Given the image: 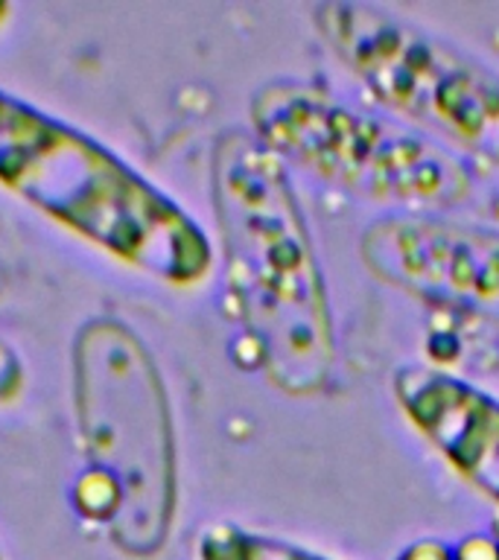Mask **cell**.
<instances>
[{"mask_svg": "<svg viewBox=\"0 0 499 560\" xmlns=\"http://www.w3.org/2000/svg\"><path fill=\"white\" fill-rule=\"evenodd\" d=\"M213 208L228 287L271 383L322 394L336 371V330L322 266L283 161L245 131L213 152Z\"/></svg>", "mask_w": 499, "mask_h": 560, "instance_id": "6da1fadb", "label": "cell"}, {"mask_svg": "<svg viewBox=\"0 0 499 560\" xmlns=\"http://www.w3.org/2000/svg\"><path fill=\"white\" fill-rule=\"evenodd\" d=\"M0 184L59 225L158 280L190 287L213 248L170 196L68 122L0 91Z\"/></svg>", "mask_w": 499, "mask_h": 560, "instance_id": "7a4b0ae2", "label": "cell"}, {"mask_svg": "<svg viewBox=\"0 0 499 560\" xmlns=\"http://www.w3.org/2000/svg\"><path fill=\"white\" fill-rule=\"evenodd\" d=\"M73 400L91 499L79 511L129 555L164 546L175 516V435L164 380L147 345L120 322H88L73 345Z\"/></svg>", "mask_w": 499, "mask_h": 560, "instance_id": "3957f363", "label": "cell"}, {"mask_svg": "<svg viewBox=\"0 0 499 560\" xmlns=\"http://www.w3.org/2000/svg\"><path fill=\"white\" fill-rule=\"evenodd\" d=\"M257 140L283 161L348 190L406 205H459L471 196V170L444 147L401 122L353 112L304 82H271L252 100Z\"/></svg>", "mask_w": 499, "mask_h": 560, "instance_id": "277c9868", "label": "cell"}, {"mask_svg": "<svg viewBox=\"0 0 499 560\" xmlns=\"http://www.w3.org/2000/svg\"><path fill=\"white\" fill-rule=\"evenodd\" d=\"M315 26L383 103L499 164V73L368 3H322Z\"/></svg>", "mask_w": 499, "mask_h": 560, "instance_id": "5b68a950", "label": "cell"}, {"mask_svg": "<svg viewBox=\"0 0 499 560\" xmlns=\"http://www.w3.org/2000/svg\"><path fill=\"white\" fill-rule=\"evenodd\" d=\"M376 278L423 304L499 322V231L436 217H388L359 243Z\"/></svg>", "mask_w": 499, "mask_h": 560, "instance_id": "8992f818", "label": "cell"}, {"mask_svg": "<svg viewBox=\"0 0 499 560\" xmlns=\"http://www.w3.org/2000/svg\"><path fill=\"white\" fill-rule=\"evenodd\" d=\"M394 397L464 479L499 502V400L438 368H403Z\"/></svg>", "mask_w": 499, "mask_h": 560, "instance_id": "52a82bcc", "label": "cell"}, {"mask_svg": "<svg viewBox=\"0 0 499 560\" xmlns=\"http://www.w3.org/2000/svg\"><path fill=\"white\" fill-rule=\"evenodd\" d=\"M201 560H324L292 542L269 537V534L245 532L240 525H213L201 534Z\"/></svg>", "mask_w": 499, "mask_h": 560, "instance_id": "ba28073f", "label": "cell"}, {"mask_svg": "<svg viewBox=\"0 0 499 560\" xmlns=\"http://www.w3.org/2000/svg\"><path fill=\"white\" fill-rule=\"evenodd\" d=\"M24 392V362L0 341V402H12Z\"/></svg>", "mask_w": 499, "mask_h": 560, "instance_id": "9c48e42d", "label": "cell"}, {"mask_svg": "<svg viewBox=\"0 0 499 560\" xmlns=\"http://www.w3.org/2000/svg\"><path fill=\"white\" fill-rule=\"evenodd\" d=\"M397 560H459L455 551L441 540H418L403 551Z\"/></svg>", "mask_w": 499, "mask_h": 560, "instance_id": "30bf717a", "label": "cell"}, {"mask_svg": "<svg viewBox=\"0 0 499 560\" xmlns=\"http://www.w3.org/2000/svg\"><path fill=\"white\" fill-rule=\"evenodd\" d=\"M7 15V7H3V3H0V18Z\"/></svg>", "mask_w": 499, "mask_h": 560, "instance_id": "8fae6325", "label": "cell"}, {"mask_svg": "<svg viewBox=\"0 0 499 560\" xmlns=\"http://www.w3.org/2000/svg\"><path fill=\"white\" fill-rule=\"evenodd\" d=\"M0 560H3V555H0Z\"/></svg>", "mask_w": 499, "mask_h": 560, "instance_id": "7c38bea8", "label": "cell"}]
</instances>
